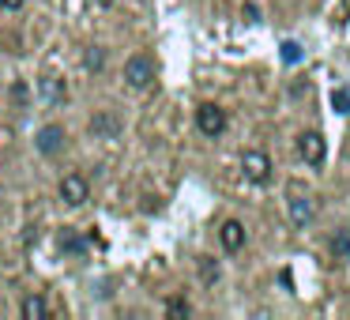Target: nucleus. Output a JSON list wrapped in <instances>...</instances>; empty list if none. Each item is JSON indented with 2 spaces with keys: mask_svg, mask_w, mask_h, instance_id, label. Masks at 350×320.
Instances as JSON below:
<instances>
[{
  "mask_svg": "<svg viewBox=\"0 0 350 320\" xmlns=\"http://www.w3.org/2000/svg\"><path fill=\"white\" fill-rule=\"evenodd\" d=\"M124 83L136 87V91H144V87L154 83V61L147 53H132L129 61H124Z\"/></svg>",
  "mask_w": 350,
  "mask_h": 320,
  "instance_id": "obj_1",
  "label": "nucleus"
},
{
  "mask_svg": "<svg viewBox=\"0 0 350 320\" xmlns=\"http://www.w3.org/2000/svg\"><path fill=\"white\" fill-rule=\"evenodd\" d=\"M241 174H245V181H252V185L271 181V159H267V151H245L241 155Z\"/></svg>",
  "mask_w": 350,
  "mask_h": 320,
  "instance_id": "obj_2",
  "label": "nucleus"
},
{
  "mask_svg": "<svg viewBox=\"0 0 350 320\" xmlns=\"http://www.w3.org/2000/svg\"><path fill=\"white\" fill-rule=\"evenodd\" d=\"M196 129L204 132V136H222L226 132V109L215 106V102H204V106L196 109Z\"/></svg>",
  "mask_w": 350,
  "mask_h": 320,
  "instance_id": "obj_3",
  "label": "nucleus"
},
{
  "mask_svg": "<svg viewBox=\"0 0 350 320\" xmlns=\"http://www.w3.org/2000/svg\"><path fill=\"white\" fill-rule=\"evenodd\" d=\"M297 155H301V162H309V166H324V159H327V144H324V136L320 132H301L297 136Z\"/></svg>",
  "mask_w": 350,
  "mask_h": 320,
  "instance_id": "obj_4",
  "label": "nucleus"
},
{
  "mask_svg": "<svg viewBox=\"0 0 350 320\" xmlns=\"http://www.w3.org/2000/svg\"><path fill=\"white\" fill-rule=\"evenodd\" d=\"M286 215H290V226L305 230L312 222V215H317V204H312L309 196H290L286 200Z\"/></svg>",
  "mask_w": 350,
  "mask_h": 320,
  "instance_id": "obj_5",
  "label": "nucleus"
},
{
  "mask_svg": "<svg viewBox=\"0 0 350 320\" xmlns=\"http://www.w3.org/2000/svg\"><path fill=\"white\" fill-rule=\"evenodd\" d=\"M64 129L61 124H46V129H38V136H34V147H38L42 155H57L64 147Z\"/></svg>",
  "mask_w": 350,
  "mask_h": 320,
  "instance_id": "obj_6",
  "label": "nucleus"
},
{
  "mask_svg": "<svg viewBox=\"0 0 350 320\" xmlns=\"http://www.w3.org/2000/svg\"><path fill=\"white\" fill-rule=\"evenodd\" d=\"M87 192H91V189H87V181L79 174H68L61 181V200H64V204H72V207L87 204Z\"/></svg>",
  "mask_w": 350,
  "mask_h": 320,
  "instance_id": "obj_7",
  "label": "nucleus"
},
{
  "mask_svg": "<svg viewBox=\"0 0 350 320\" xmlns=\"http://www.w3.org/2000/svg\"><path fill=\"white\" fill-rule=\"evenodd\" d=\"M91 136L117 139V136H121V117H117V114H94L91 117Z\"/></svg>",
  "mask_w": 350,
  "mask_h": 320,
  "instance_id": "obj_8",
  "label": "nucleus"
},
{
  "mask_svg": "<svg viewBox=\"0 0 350 320\" xmlns=\"http://www.w3.org/2000/svg\"><path fill=\"white\" fill-rule=\"evenodd\" d=\"M219 241H222V249H226V252L245 249V226L237 219H226V222H222V230H219Z\"/></svg>",
  "mask_w": 350,
  "mask_h": 320,
  "instance_id": "obj_9",
  "label": "nucleus"
},
{
  "mask_svg": "<svg viewBox=\"0 0 350 320\" xmlns=\"http://www.w3.org/2000/svg\"><path fill=\"white\" fill-rule=\"evenodd\" d=\"M19 312H23V320H46L49 317V305L42 294H27L23 305H19Z\"/></svg>",
  "mask_w": 350,
  "mask_h": 320,
  "instance_id": "obj_10",
  "label": "nucleus"
},
{
  "mask_svg": "<svg viewBox=\"0 0 350 320\" xmlns=\"http://www.w3.org/2000/svg\"><path fill=\"white\" fill-rule=\"evenodd\" d=\"M332 256L335 260H350V230H335L332 234Z\"/></svg>",
  "mask_w": 350,
  "mask_h": 320,
  "instance_id": "obj_11",
  "label": "nucleus"
},
{
  "mask_svg": "<svg viewBox=\"0 0 350 320\" xmlns=\"http://www.w3.org/2000/svg\"><path fill=\"white\" fill-rule=\"evenodd\" d=\"M200 279L211 286V282H219V264H215L211 256H200Z\"/></svg>",
  "mask_w": 350,
  "mask_h": 320,
  "instance_id": "obj_12",
  "label": "nucleus"
},
{
  "mask_svg": "<svg viewBox=\"0 0 350 320\" xmlns=\"http://www.w3.org/2000/svg\"><path fill=\"white\" fill-rule=\"evenodd\" d=\"M301 46L297 42H282V64H301Z\"/></svg>",
  "mask_w": 350,
  "mask_h": 320,
  "instance_id": "obj_13",
  "label": "nucleus"
},
{
  "mask_svg": "<svg viewBox=\"0 0 350 320\" xmlns=\"http://www.w3.org/2000/svg\"><path fill=\"white\" fill-rule=\"evenodd\" d=\"M61 249L64 252H83L87 245H83V237H76L72 230H64V234H61Z\"/></svg>",
  "mask_w": 350,
  "mask_h": 320,
  "instance_id": "obj_14",
  "label": "nucleus"
},
{
  "mask_svg": "<svg viewBox=\"0 0 350 320\" xmlns=\"http://www.w3.org/2000/svg\"><path fill=\"white\" fill-rule=\"evenodd\" d=\"M83 64H87L91 72H102V64H106V53H102L98 46H91V49H87V57H83Z\"/></svg>",
  "mask_w": 350,
  "mask_h": 320,
  "instance_id": "obj_15",
  "label": "nucleus"
},
{
  "mask_svg": "<svg viewBox=\"0 0 350 320\" xmlns=\"http://www.w3.org/2000/svg\"><path fill=\"white\" fill-rule=\"evenodd\" d=\"M332 106L339 109V114H350V91L347 87H335L332 91Z\"/></svg>",
  "mask_w": 350,
  "mask_h": 320,
  "instance_id": "obj_16",
  "label": "nucleus"
},
{
  "mask_svg": "<svg viewBox=\"0 0 350 320\" xmlns=\"http://www.w3.org/2000/svg\"><path fill=\"white\" fill-rule=\"evenodd\" d=\"M42 87H46V98L53 102V106H57V102H64V98H68V91H64V87L57 83V79H46Z\"/></svg>",
  "mask_w": 350,
  "mask_h": 320,
  "instance_id": "obj_17",
  "label": "nucleus"
},
{
  "mask_svg": "<svg viewBox=\"0 0 350 320\" xmlns=\"http://www.w3.org/2000/svg\"><path fill=\"white\" fill-rule=\"evenodd\" d=\"M170 317H189V302H181V297H174V302L166 305Z\"/></svg>",
  "mask_w": 350,
  "mask_h": 320,
  "instance_id": "obj_18",
  "label": "nucleus"
},
{
  "mask_svg": "<svg viewBox=\"0 0 350 320\" xmlns=\"http://www.w3.org/2000/svg\"><path fill=\"white\" fill-rule=\"evenodd\" d=\"M241 16H245V23H256V19H260V8H256V4H245Z\"/></svg>",
  "mask_w": 350,
  "mask_h": 320,
  "instance_id": "obj_19",
  "label": "nucleus"
},
{
  "mask_svg": "<svg viewBox=\"0 0 350 320\" xmlns=\"http://www.w3.org/2000/svg\"><path fill=\"white\" fill-rule=\"evenodd\" d=\"M23 4H27V0H0V8H4V12H19Z\"/></svg>",
  "mask_w": 350,
  "mask_h": 320,
  "instance_id": "obj_20",
  "label": "nucleus"
},
{
  "mask_svg": "<svg viewBox=\"0 0 350 320\" xmlns=\"http://www.w3.org/2000/svg\"><path fill=\"white\" fill-rule=\"evenodd\" d=\"M12 98H16V102H27V83H16V87H12Z\"/></svg>",
  "mask_w": 350,
  "mask_h": 320,
  "instance_id": "obj_21",
  "label": "nucleus"
},
{
  "mask_svg": "<svg viewBox=\"0 0 350 320\" xmlns=\"http://www.w3.org/2000/svg\"><path fill=\"white\" fill-rule=\"evenodd\" d=\"M94 4H98V8H109V4H117V0H94Z\"/></svg>",
  "mask_w": 350,
  "mask_h": 320,
  "instance_id": "obj_22",
  "label": "nucleus"
}]
</instances>
